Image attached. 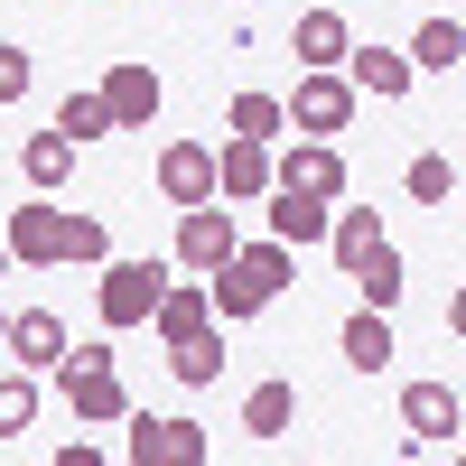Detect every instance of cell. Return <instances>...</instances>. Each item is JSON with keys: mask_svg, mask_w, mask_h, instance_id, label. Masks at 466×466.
I'll list each match as a JSON object with an SVG mask.
<instances>
[{"mask_svg": "<svg viewBox=\"0 0 466 466\" xmlns=\"http://www.w3.org/2000/svg\"><path fill=\"white\" fill-rule=\"evenodd\" d=\"M280 289H289V243H280V233H270V243H233V261L206 270V299H215V318H224V327L261 318Z\"/></svg>", "mask_w": 466, "mask_h": 466, "instance_id": "1", "label": "cell"}, {"mask_svg": "<svg viewBox=\"0 0 466 466\" xmlns=\"http://www.w3.org/2000/svg\"><path fill=\"white\" fill-rule=\"evenodd\" d=\"M66 410L85 420V430H112V420H131V392H122V373H112V345H66Z\"/></svg>", "mask_w": 466, "mask_h": 466, "instance_id": "2", "label": "cell"}, {"mask_svg": "<svg viewBox=\"0 0 466 466\" xmlns=\"http://www.w3.org/2000/svg\"><path fill=\"white\" fill-rule=\"evenodd\" d=\"M289 103V131H308V140H336L345 122H355V75L345 66H299V94H280Z\"/></svg>", "mask_w": 466, "mask_h": 466, "instance_id": "3", "label": "cell"}, {"mask_svg": "<svg viewBox=\"0 0 466 466\" xmlns=\"http://www.w3.org/2000/svg\"><path fill=\"white\" fill-rule=\"evenodd\" d=\"M159 289H168V261H103L94 308H103V327H149Z\"/></svg>", "mask_w": 466, "mask_h": 466, "instance_id": "4", "label": "cell"}, {"mask_svg": "<svg viewBox=\"0 0 466 466\" xmlns=\"http://www.w3.org/2000/svg\"><path fill=\"white\" fill-rule=\"evenodd\" d=\"M233 243H243V233H233V206L224 197H206V206H177V270H224L233 261Z\"/></svg>", "mask_w": 466, "mask_h": 466, "instance_id": "5", "label": "cell"}, {"mask_svg": "<svg viewBox=\"0 0 466 466\" xmlns=\"http://www.w3.org/2000/svg\"><path fill=\"white\" fill-rule=\"evenodd\" d=\"M270 187H299V197H327V206H336V197H345V149L299 131L280 159H270Z\"/></svg>", "mask_w": 466, "mask_h": 466, "instance_id": "6", "label": "cell"}, {"mask_svg": "<svg viewBox=\"0 0 466 466\" xmlns=\"http://www.w3.org/2000/svg\"><path fill=\"white\" fill-rule=\"evenodd\" d=\"M215 457V439L197 430V420H131V466H206Z\"/></svg>", "mask_w": 466, "mask_h": 466, "instance_id": "7", "label": "cell"}, {"mask_svg": "<svg viewBox=\"0 0 466 466\" xmlns=\"http://www.w3.org/2000/svg\"><path fill=\"white\" fill-rule=\"evenodd\" d=\"M215 197H224V206H252V197H270V140L224 131V149H215Z\"/></svg>", "mask_w": 466, "mask_h": 466, "instance_id": "8", "label": "cell"}, {"mask_svg": "<svg viewBox=\"0 0 466 466\" xmlns=\"http://www.w3.org/2000/svg\"><path fill=\"white\" fill-rule=\"evenodd\" d=\"M457 392L448 382H401V430H410V448H457Z\"/></svg>", "mask_w": 466, "mask_h": 466, "instance_id": "9", "label": "cell"}, {"mask_svg": "<svg viewBox=\"0 0 466 466\" xmlns=\"http://www.w3.org/2000/svg\"><path fill=\"white\" fill-rule=\"evenodd\" d=\"M103 103H112V131H149L159 122V75H149V56H122L103 75Z\"/></svg>", "mask_w": 466, "mask_h": 466, "instance_id": "10", "label": "cell"}, {"mask_svg": "<svg viewBox=\"0 0 466 466\" xmlns=\"http://www.w3.org/2000/svg\"><path fill=\"white\" fill-rule=\"evenodd\" d=\"M66 318L56 308H10V364H28V373H56L66 364Z\"/></svg>", "mask_w": 466, "mask_h": 466, "instance_id": "11", "label": "cell"}, {"mask_svg": "<svg viewBox=\"0 0 466 466\" xmlns=\"http://www.w3.org/2000/svg\"><path fill=\"white\" fill-rule=\"evenodd\" d=\"M159 197L168 206H206L215 197V149L206 140H168L159 149Z\"/></svg>", "mask_w": 466, "mask_h": 466, "instance_id": "12", "label": "cell"}, {"mask_svg": "<svg viewBox=\"0 0 466 466\" xmlns=\"http://www.w3.org/2000/svg\"><path fill=\"white\" fill-rule=\"evenodd\" d=\"M0 243H10L19 270H56V206H10V224H0Z\"/></svg>", "mask_w": 466, "mask_h": 466, "instance_id": "13", "label": "cell"}, {"mask_svg": "<svg viewBox=\"0 0 466 466\" xmlns=\"http://www.w3.org/2000/svg\"><path fill=\"white\" fill-rule=\"evenodd\" d=\"M327 224H336V206H327V197H299V187H270V233H280L289 252L327 243Z\"/></svg>", "mask_w": 466, "mask_h": 466, "instance_id": "14", "label": "cell"}, {"mask_svg": "<svg viewBox=\"0 0 466 466\" xmlns=\"http://www.w3.org/2000/svg\"><path fill=\"white\" fill-rule=\"evenodd\" d=\"M149 327H159V345H187L197 327H215L206 280H168V289H159V308H149Z\"/></svg>", "mask_w": 466, "mask_h": 466, "instance_id": "15", "label": "cell"}, {"mask_svg": "<svg viewBox=\"0 0 466 466\" xmlns=\"http://www.w3.org/2000/svg\"><path fill=\"white\" fill-rule=\"evenodd\" d=\"M345 75H355V94H373V103H401L420 66H410L401 47H345Z\"/></svg>", "mask_w": 466, "mask_h": 466, "instance_id": "16", "label": "cell"}, {"mask_svg": "<svg viewBox=\"0 0 466 466\" xmlns=\"http://www.w3.org/2000/svg\"><path fill=\"white\" fill-rule=\"evenodd\" d=\"M336 345H345V364H355V373H392V355H401V345H392V308H355Z\"/></svg>", "mask_w": 466, "mask_h": 466, "instance_id": "17", "label": "cell"}, {"mask_svg": "<svg viewBox=\"0 0 466 466\" xmlns=\"http://www.w3.org/2000/svg\"><path fill=\"white\" fill-rule=\"evenodd\" d=\"M345 280H355V299H364V308H401V289H410V261L392 252V233H382V243H373L355 270H345Z\"/></svg>", "mask_w": 466, "mask_h": 466, "instance_id": "18", "label": "cell"}, {"mask_svg": "<svg viewBox=\"0 0 466 466\" xmlns=\"http://www.w3.org/2000/svg\"><path fill=\"white\" fill-rule=\"evenodd\" d=\"M345 47H355L345 10H299V28H289V56L299 66H345Z\"/></svg>", "mask_w": 466, "mask_h": 466, "instance_id": "19", "label": "cell"}, {"mask_svg": "<svg viewBox=\"0 0 466 466\" xmlns=\"http://www.w3.org/2000/svg\"><path fill=\"white\" fill-rule=\"evenodd\" d=\"M19 177H28V197H56V187L75 177V140L47 122V131H37V140L19 149Z\"/></svg>", "mask_w": 466, "mask_h": 466, "instance_id": "20", "label": "cell"}, {"mask_svg": "<svg viewBox=\"0 0 466 466\" xmlns=\"http://www.w3.org/2000/svg\"><path fill=\"white\" fill-rule=\"evenodd\" d=\"M243 430L252 439H289L299 430V382H252L243 392Z\"/></svg>", "mask_w": 466, "mask_h": 466, "instance_id": "21", "label": "cell"}, {"mask_svg": "<svg viewBox=\"0 0 466 466\" xmlns=\"http://www.w3.org/2000/svg\"><path fill=\"white\" fill-rule=\"evenodd\" d=\"M168 373L187 382V392H206V382L224 373V318H215V327H197L187 345H168Z\"/></svg>", "mask_w": 466, "mask_h": 466, "instance_id": "22", "label": "cell"}, {"mask_svg": "<svg viewBox=\"0 0 466 466\" xmlns=\"http://www.w3.org/2000/svg\"><path fill=\"white\" fill-rule=\"evenodd\" d=\"M401 56H410L420 75H448V66H466V28H457V19H420Z\"/></svg>", "mask_w": 466, "mask_h": 466, "instance_id": "23", "label": "cell"}, {"mask_svg": "<svg viewBox=\"0 0 466 466\" xmlns=\"http://www.w3.org/2000/svg\"><path fill=\"white\" fill-rule=\"evenodd\" d=\"M224 131H243V140H280V131H289V103H280V94H233V103H224Z\"/></svg>", "mask_w": 466, "mask_h": 466, "instance_id": "24", "label": "cell"}, {"mask_svg": "<svg viewBox=\"0 0 466 466\" xmlns=\"http://www.w3.org/2000/svg\"><path fill=\"white\" fill-rule=\"evenodd\" d=\"M373 243H382V215H373V206H336V224H327V252H336L345 270H355Z\"/></svg>", "mask_w": 466, "mask_h": 466, "instance_id": "25", "label": "cell"}, {"mask_svg": "<svg viewBox=\"0 0 466 466\" xmlns=\"http://www.w3.org/2000/svg\"><path fill=\"white\" fill-rule=\"evenodd\" d=\"M56 131H66L75 149H85V140H103V131H112V103H103V85L66 94V103H56Z\"/></svg>", "mask_w": 466, "mask_h": 466, "instance_id": "26", "label": "cell"}, {"mask_svg": "<svg viewBox=\"0 0 466 466\" xmlns=\"http://www.w3.org/2000/svg\"><path fill=\"white\" fill-rule=\"evenodd\" d=\"M56 261H112L103 215H66V206H56Z\"/></svg>", "mask_w": 466, "mask_h": 466, "instance_id": "27", "label": "cell"}, {"mask_svg": "<svg viewBox=\"0 0 466 466\" xmlns=\"http://www.w3.org/2000/svg\"><path fill=\"white\" fill-rule=\"evenodd\" d=\"M28 420H37V373H28V364H10V373H0V448H10Z\"/></svg>", "mask_w": 466, "mask_h": 466, "instance_id": "28", "label": "cell"}, {"mask_svg": "<svg viewBox=\"0 0 466 466\" xmlns=\"http://www.w3.org/2000/svg\"><path fill=\"white\" fill-rule=\"evenodd\" d=\"M401 187H410V206H448V197H457V159H439V149H420V159L401 168Z\"/></svg>", "mask_w": 466, "mask_h": 466, "instance_id": "29", "label": "cell"}, {"mask_svg": "<svg viewBox=\"0 0 466 466\" xmlns=\"http://www.w3.org/2000/svg\"><path fill=\"white\" fill-rule=\"evenodd\" d=\"M10 103H28V47L0 37V112H10Z\"/></svg>", "mask_w": 466, "mask_h": 466, "instance_id": "30", "label": "cell"}, {"mask_svg": "<svg viewBox=\"0 0 466 466\" xmlns=\"http://www.w3.org/2000/svg\"><path fill=\"white\" fill-rule=\"evenodd\" d=\"M448 327H457V336H466V289H457V299H448Z\"/></svg>", "mask_w": 466, "mask_h": 466, "instance_id": "31", "label": "cell"}, {"mask_svg": "<svg viewBox=\"0 0 466 466\" xmlns=\"http://www.w3.org/2000/svg\"><path fill=\"white\" fill-rule=\"evenodd\" d=\"M0 355H10V308H0Z\"/></svg>", "mask_w": 466, "mask_h": 466, "instance_id": "32", "label": "cell"}, {"mask_svg": "<svg viewBox=\"0 0 466 466\" xmlns=\"http://www.w3.org/2000/svg\"><path fill=\"white\" fill-rule=\"evenodd\" d=\"M0 270H19V261H10V243H0Z\"/></svg>", "mask_w": 466, "mask_h": 466, "instance_id": "33", "label": "cell"}, {"mask_svg": "<svg viewBox=\"0 0 466 466\" xmlns=\"http://www.w3.org/2000/svg\"><path fill=\"white\" fill-rule=\"evenodd\" d=\"M233 10H252V0H233Z\"/></svg>", "mask_w": 466, "mask_h": 466, "instance_id": "34", "label": "cell"}]
</instances>
